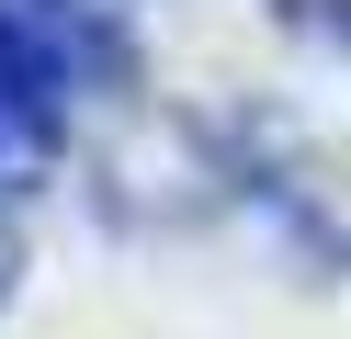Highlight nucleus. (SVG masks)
Here are the masks:
<instances>
[{
  "mask_svg": "<svg viewBox=\"0 0 351 339\" xmlns=\"http://www.w3.org/2000/svg\"><path fill=\"white\" fill-rule=\"evenodd\" d=\"M46 158H57V90H34L23 68L0 57V192L46 181Z\"/></svg>",
  "mask_w": 351,
  "mask_h": 339,
  "instance_id": "2",
  "label": "nucleus"
},
{
  "mask_svg": "<svg viewBox=\"0 0 351 339\" xmlns=\"http://www.w3.org/2000/svg\"><path fill=\"white\" fill-rule=\"evenodd\" d=\"M0 57L34 90H114L125 79V23L102 0H0Z\"/></svg>",
  "mask_w": 351,
  "mask_h": 339,
  "instance_id": "1",
  "label": "nucleus"
},
{
  "mask_svg": "<svg viewBox=\"0 0 351 339\" xmlns=\"http://www.w3.org/2000/svg\"><path fill=\"white\" fill-rule=\"evenodd\" d=\"M0 271H12V249H0Z\"/></svg>",
  "mask_w": 351,
  "mask_h": 339,
  "instance_id": "3",
  "label": "nucleus"
}]
</instances>
